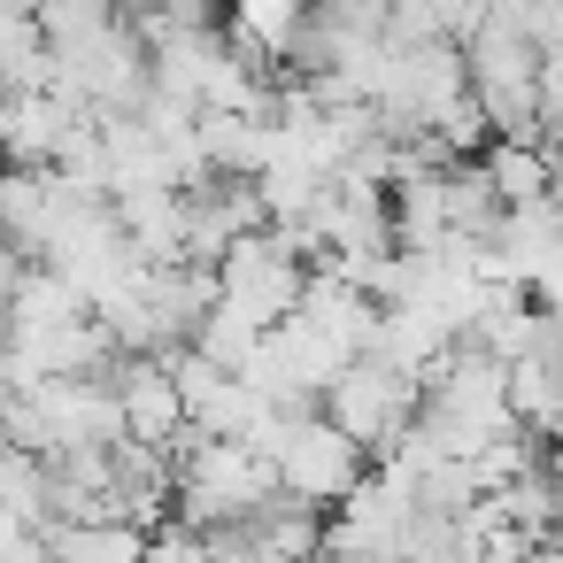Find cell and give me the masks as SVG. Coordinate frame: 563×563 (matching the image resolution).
<instances>
[{
  "mask_svg": "<svg viewBox=\"0 0 563 563\" xmlns=\"http://www.w3.org/2000/svg\"><path fill=\"white\" fill-rule=\"evenodd\" d=\"M263 332H271V324H263V317H255L247 301H232V294H224V301H217V309L201 317V332H194V347H209L217 363H232V371H247V355L263 347Z\"/></svg>",
  "mask_w": 563,
  "mask_h": 563,
  "instance_id": "30bf717a",
  "label": "cell"
},
{
  "mask_svg": "<svg viewBox=\"0 0 563 563\" xmlns=\"http://www.w3.org/2000/svg\"><path fill=\"white\" fill-rule=\"evenodd\" d=\"M217 271H224V294H232V301H247L263 324H286V317L301 309V294H309L301 255H294V247H286L271 224L240 232V240H232V255H224Z\"/></svg>",
  "mask_w": 563,
  "mask_h": 563,
  "instance_id": "3957f363",
  "label": "cell"
},
{
  "mask_svg": "<svg viewBox=\"0 0 563 563\" xmlns=\"http://www.w3.org/2000/svg\"><path fill=\"white\" fill-rule=\"evenodd\" d=\"M78 117H86L78 101H63L55 86H32V93H9V117H0V132H9V155H16V163H55Z\"/></svg>",
  "mask_w": 563,
  "mask_h": 563,
  "instance_id": "8992f818",
  "label": "cell"
},
{
  "mask_svg": "<svg viewBox=\"0 0 563 563\" xmlns=\"http://www.w3.org/2000/svg\"><path fill=\"white\" fill-rule=\"evenodd\" d=\"M394 232H401V247H440L455 224H448V170H401L394 186Z\"/></svg>",
  "mask_w": 563,
  "mask_h": 563,
  "instance_id": "ba28073f",
  "label": "cell"
},
{
  "mask_svg": "<svg viewBox=\"0 0 563 563\" xmlns=\"http://www.w3.org/2000/svg\"><path fill=\"white\" fill-rule=\"evenodd\" d=\"M324 409H332L371 455H386V448H401V432L417 424V409H424V378L401 371V363H386V355H355V363L324 386Z\"/></svg>",
  "mask_w": 563,
  "mask_h": 563,
  "instance_id": "6da1fadb",
  "label": "cell"
},
{
  "mask_svg": "<svg viewBox=\"0 0 563 563\" xmlns=\"http://www.w3.org/2000/svg\"><path fill=\"white\" fill-rule=\"evenodd\" d=\"M40 9V24L55 32V47L63 40H86V32H101V24H117V0H32Z\"/></svg>",
  "mask_w": 563,
  "mask_h": 563,
  "instance_id": "8fae6325",
  "label": "cell"
},
{
  "mask_svg": "<svg viewBox=\"0 0 563 563\" xmlns=\"http://www.w3.org/2000/svg\"><path fill=\"white\" fill-rule=\"evenodd\" d=\"M363 463H371V448H363L332 409H324V417H317V409H301V417H294V432H286L278 478H286V494H301V501H317V509H340V501L371 478Z\"/></svg>",
  "mask_w": 563,
  "mask_h": 563,
  "instance_id": "7a4b0ae2",
  "label": "cell"
},
{
  "mask_svg": "<svg viewBox=\"0 0 563 563\" xmlns=\"http://www.w3.org/2000/svg\"><path fill=\"white\" fill-rule=\"evenodd\" d=\"M47 548H55V563H147L155 532L132 517H55Z\"/></svg>",
  "mask_w": 563,
  "mask_h": 563,
  "instance_id": "52a82bcc",
  "label": "cell"
},
{
  "mask_svg": "<svg viewBox=\"0 0 563 563\" xmlns=\"http://www.w3.org/2000/svg\"><path fill=\"white\" fill-rule=\"evenodd\" d=\"M117 217H124V232L140 240L147 263H186V224H194V194L186 186H124Z\"/></svg>",
  "mask_w": 563,
  "mask_h": 563,
  "instance_id": "5b68a950",
  "label": "cell"
},
{
  "mask_svg": "<svg viewBox=\"0 0 563 563\" xmlns=\"http://www.w3.org/2000/svg\"><path fill=\"white\" fill-rule=\"evenodd\" d=\"M486 170H494L501 201H540V194H555V147H548V140L494 132V140H486Z\"/></svg>",
  "mask_w": 563,
  "mask_h": 563,
  "instance_id": "9c48e42d",
  "label": "cell"
},
{
  "mask_svg": "<svg viewBox=\"0 0 563 563\" xmlns=\"http://www.w3.org/2000/svg\"><path fill=\"white\" fill-rule=\"evenodd\" d=\"M532 301H540V309H563V247L540 263V278H532Z\"/></svg>",
  "mask_w": 563,
  "mask_h": 563,
  "instance_id": "7c38bea8",
  "label": "cell"
},
{
  "mask_svg": "<svg viewBox=\"0 0 563 563\" xmlns=\"http://www.w3.org/2000/svg\"><path fill=\"white\" fill-rule=\"evenodd\" d=\"M117 394H124L132 440L178 448V432L194 424V409H186V378H178L170 355H124V363H117Z\"/></svg>",
  "mask_w": 563,
  "mask_h": 563,
  "instance_id": "277c9868",
  "label": "cell"
}]
</instances>
